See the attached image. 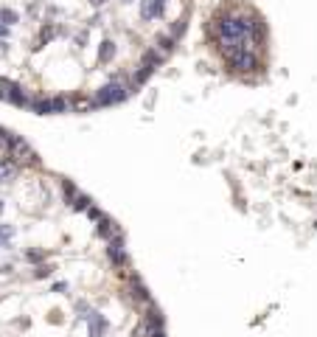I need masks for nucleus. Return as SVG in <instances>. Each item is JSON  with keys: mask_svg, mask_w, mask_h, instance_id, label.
<instances>
[{"mask_svg": "<svg viewBox=\"0 0 317 337\" xmlns=\"http://www.w3.org/2000/svg\"><path fill=\"white\" fill-rule=\"evenodd\" d=\"M9 157L14 160V163H37L34 146H31L26 138H20V135H11V141H9Z\"/></svg>", "mask_w": 317, "mask_h": 337, "instance_id": "nucleus-1", "label": "nucleus"}, {"mask_svg": "<svg viewBox=\"0 0 317 337\" xmlns=\"http://www.w3.org/2000/svg\"><path fill=\"white\" fill-rule=\"evenodd\" d=\"M127 98V85H121V82H110L107 87H101L98 93H95V104H101V107H107V104H118Z\"/></svg>", "mask_w": 317, "mask_h": 337, "instance_id": "nucleus-2", "label": "nucleus"}, {"mask_svg": "<svg viewBox=\"0 0 317 337\" xmlns=\"http://www.w3.org/2000/svg\"><path fill=\"white\" fill-rule=\"evenodd\" d=\"M227 62H230L233 70H256L258 56H256V51H236L227 56Z\"/></svg>", "mask_w": 317, "mask_h": 337, "instance_id": "nucleus-3", "label": "nucleus"}, {"mask_svg": "<svg viewBox=\"0 0 317 337\" xmlns=\"http://www.w3.org/2000/svg\"><path fill=\"white\" fill-rule=\"evenodd\" d=\"M31 107H34V112H40V115H48V112H62L65 110V101H62V98H45V101H34Z\"/></svg>", "mask_w": 317, "mask_h": 337, "instance_id": "nucleus-4", "label": "nucleus"}, {"mask_svg": "<svg viewBox=\"0 0 317 337\" xmlns=\"http://www.w3.org/2000/svg\"><path fill=\"white\" fill-rule=\"evenodd\" d=\"M98 234H101L104 239H110V242L121 239V231L115 228V222H112V219H107V216H101V219H98Z\"/></svg>", "mask_w": 317, "mask_h": 337, "instance_id": "nucleus-5", "label": "nucleus"}, {"mask_svg": "<svg viewBox=\"0 0 317 337\" xmlns=\"http://www.w3.org/2000/svg\"><path fill=\"white\" fill-rule=\"evenodd\" d=\"M17 177V166H14V160H3L0 163V186L3 183H11Z\"/></svg>", "mask_w": 317, "mask_h": 337, "instance_id": "nucleus-6", "label": "nucleus"}, {"mask_svg": "<svg viewBox=\"0 0 317 337\" xmlns=\"http://www.w3.org/2000/svg\"><path fill=\"white\" fill-rule=\"evenodd\" d=\"M107 253H110L112 264H124V261H127V256H124V242H121V239H115V242H110V247H107Z\"/></svg>", "mask_w": 317, "mask_h": 337, "instance_id": "nucleus-7", "label": "nucleus"}, {"mask_svg": "<svg viewBox=\"0 0 317 337\" xmlns=\"http://www.w3.org/2000/svg\"><path fill=\"white\" fill-rule=\"evenodd\" d=\"M112 56H115V45L107 40V43H101V48H98V59H101V62H110Z\"/></svg>", "mask_w": 317, "mask_h": 337, "instance_id": "nucleus-8", "label": "nucleus"}, {"mask_svg": "<svg viewBox=\"0 0 317 337\" xmlns=\"http://www.w3.org/2000/svg\"><path fill=\"white\" fill-rule=\"evenodd\" d=\"M11 23H17V11H11V9H0V26H6V28H9Z\"/></svg>", "mask_w": 317, "mask_h": 337, "instance_id": "nucleus-9", "label": "nucleus"}, {"mask_svg": "<svg viewBox=\"0 0 317 337\" xmlns=\"http://www.w3.org/2000/svg\"><path fill=\"white\" fill-rule=\"evenodd\" d=\"M101 332H104V323L98 326V318L93 315V318H90V335H93V337H101Z\"/></svg>", "mask_w": 317, "mask_h": 337, "instance_id": "nucleus-10", "label": "nucleus"}, {"mask_svg": "<svg viewBox=\"0 0 317 337\" xmlns=\"http://www.w3.org/2000/svg\"><path fill=\"white\" fill-rule=\"evenodd\" d=\"M73 208H76V211H85V208H90V199H87V197H76V199H73Z\"/></svg>", "mask_w": 317, "mask_h": 337, "instance_id": "nucleus-11", "label": "nucleus"}, {"mask_svg": "<svg viewBox=\"0 0 317 337\" xmlns=\"http://www.w3.org/2000/svg\"><path fill=\"white\" fill-rule=\"evenodd\" d=\"M149 76H152V65H146V68L143 70H137V82H146V79H149Z\"/></svg>", "mask_w": 317, "mask_h": 337, "instance_id": "nucleus-12", "label": "nucleus"}, {"mask_svg": "<svg viewBox=\"0 0 317 337\" xmlns=\"http://www.w3.org/2000/svg\"><path fill=\"white\" fill-rule=\"evenodd\" d=\"M9 236H14V228H9V225H3V228H0V239L6 242Z\"/></svg>", "mask_w": 317, "mask_h": 337, "instance_id": "nucleus-13", "label": "nucleus"}, {"mask_svg": "<svg viewBox=\"0 0 317 337\" xmlns=\"http://www.w3.org/2000/svg\"><path fill=\"white\" fill-rule=\"evenodd\" d=\"M160 48H163V51H172V40H166V37H160Z\"/></svg>", "mask_w": 317, "mask_h": 337, "instance_id": "nucleus-14", "label": "nucleus"}, {"mask_svg": "<svg viewBox=\"0 0 317 337\" xmlns=\"http://www.w3.org/2000/svg\"><path fill=\"white\" fill-rule=\"evenodd\" d=\"M48 273H51V267H40V270H37V278H45Z\"/></svg>", "mask_w": 317, "mask_h": 337, "instance_id": "nucleus-15", "label": "nucleus"}, {"mask_svg": "<svg viewBox=\"0 0 317 337\" xmlns=\"http://www.w3.org/2000/svg\"><path fill=\"white\" fill-rule=\"evenodd\" d=\"M28 259H31V261H40V259H43V253H34V250H28Z\"/></svg>", "mask_w": 317, "mask_h": 337, "instance_id": "nucleus-16", "label": "nucleus"}, {"mask_svg": "<svg viewBox=\"0 0 317 337\" xmlns=\"http://www.w3.org/2000/svg\"><path fill=\"white\" fill-rule=\"evenodd\" d=\"M90 3H93V6H104V0H90Z\"/></svg>", "mask_w": 317, "mask_h": 337, "instance_id": "nucleus-17", "label": "nucleus"}, {"mask_svg": "<svg viewBox=\"0 0 317 337\" xmlns=\"http://www.w3.org/2000/svg\"><path fill=\"white\" fill-rule=\"evenodd\" d=\"M3 135H6V132H0V138H3Z\"/></svg>", "mask_w": 317, "mask_h": 337, "instance_id": "nucleus-18", "label": "nucleus"}, {"mask_svg": "<svg viewBox=\"0 0 317 337\" xmlns=\"http://www.w3.org/2000/svg\"><path fill=\"white\" fill-rule=\"evenodd\" d=\"M0 211H3V202H0Z\"/></svg>", "mask_w": 317, "mask_h": 337, "instance_id": "nucleus-19", "label": "nucleus"}]
</instances>
